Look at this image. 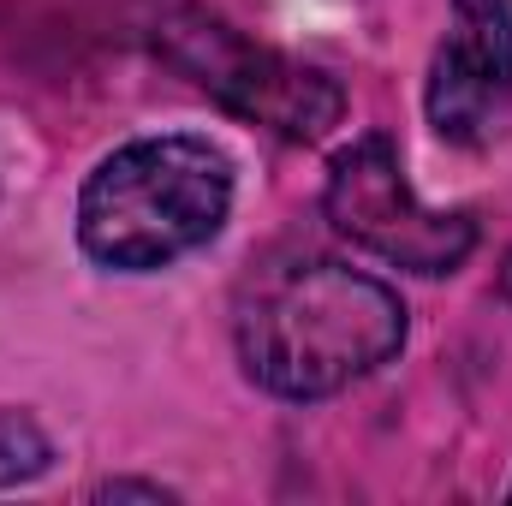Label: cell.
Segmentation results:
<instances>
[{"mask_svg": "<svg viewBox=\"0 0 512 506\" xmlns=\"http://www.w3.org/2000/svg\"><path fill=\"white\" fill-rule=\"evenodd\" d=\"M405 346L399 292L334 256H292L256 268L233 310L239 370L292 405L334 399L370 381Z\"/></svg>", "mask_w": 512, "mask_h": 506, "instance_id": "cell-1", "label": "cell"}, {"mask_svg": "<svg viewBox=\"0 0 512 506\" xmlns=\"http://www.w3.org/2000/svg\"><path fill=\"white\" fill-rule=\"evenodd\" d=\"M167 54L209 96H221L233 114H245L256 126H274L280 137H322L346 114V96L328 72L298 66V60H286L262 42H245L221 18L191 12V18L167 24Z\"/></svg>", "mask_w": 512, "mask_h": 506, "instance_id": "cell-4", "label": "cell"}, {"mask_svg": "<svg viewBox=\"0 0 512 506\" xmlns=\"http://www.w3.org/2000/svg\"><path fill=\"white\" fill-rule=\"evenodd\" d=\"M126 495H143V501H167L161 483H102V501H126Z\"/></svg>", "mask_w": 512, "mask_h": 506, "instance_id": "cell-7", "label": "cell"}, {"mask_svg": "<svg viewBox=\"0 0 512 506\" xmlns=\"http://www.w3.org/2000/svg\"><path fill=\"white\" fill-rule=\"evenodd\" d=\"M322 209L340 239H352L358 251L382 256L405 274H453L477 251V221L465 209H429L417 185L405 179L393 137L382 131L334 155Z\"/></svg>", "mask_w": 512, "mask_h": 506, "instance_id": "cell-3", "label": "cell"}, {"mask_svg": "<svg viewBox=\"0 0 512 506\" xmlns=\"http://www.w3.org/2000/svg\"><path fill=\"white\" fill-rule=\"evenodd\" d=\"M48 465H54V441L42 435V423L30 411H0V489L36 483Z\"/></svg>", "mask_w": 512, "mask_h": 506, "instance_id": "cell-6", "label": "cell"}, {"mask_svg": "<svg viewBox=\"0 0 512 506\" xmlns=\"http://www.w3.org/2000/svg\"><path fill=\"white\" fill-rule=\"evenodd\" d=\"M429 126L459 149H483L512 120V0H447V36L423 90Z\"/></svg>", "mask_w": 512, "mask_h": 506, "instance_id": "cell-5", "label": "cell"}, {"mask_svg": "<svg viewBox=\"0 0 512 506\" xmlns=\"http://www.w3.org/2000/svg\"><path fill=\"white\" fill-rule=\"evenodd\" d=\"M233 215V161L191 131L102 155L78 191V251L114 274H155L203 251Z\"/></svg>", "mask_w": 512, "mask_h": 506, "instance_id": "cell-2", "label": "cell"}]
</instances>
